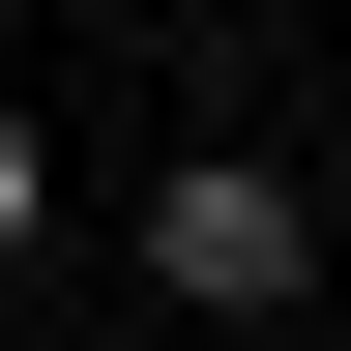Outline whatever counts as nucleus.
Segmentation results:
<instances>
[{"label": "nucleus", "mask_w": 351, "mask_h": 351, "mask_svg": "<svg viewBox=\"0 0 351 351\" xmlns=\"http://www.w3.org/2000/svg\"><path fill=\"white\" fill-rule=\"evenodd\" d=\"M147 263H176V293H205V322H293V293H322V205H293V176H263V147H205V176H176V205H147Z\"/></svg>", "instance_id": "f257e3e1"}, {"label": "nucleus", "mask_w": 351, "mask_h": 351, "mask_svg": "<svg viewBox=\"0 0 351 351\" xmlns=\"http://www.w3.org/2000/svg\"><path fill=\"white\" fill-rule=\"evenodd\" d=\"M29 205H59V176H29V117H0V234H29Z\"/></svg>", "instance_id": "f03ea898"}]
</instances>
